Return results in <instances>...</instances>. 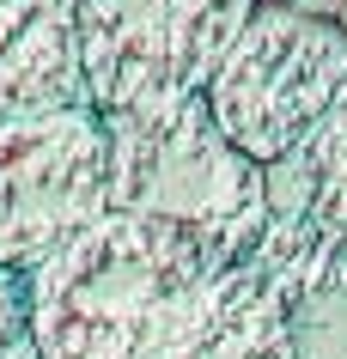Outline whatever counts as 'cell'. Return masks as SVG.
Here are the masks:
<instances>
[{
  "label": "cell",
  "instance_id": "cell-1",
  "mask_svg": "<svg viewBox=\"0 0 347 359\" xmlns=\"http://www.w3.org/2000/svg\"><path fill=\"white\" fill-rule=\"evenodd\" d=\"M219 274L189 231L110 208L31 268V329L43 359H147L195 286Z\"/></svg>",
  "mask_w": 347,
  "mask_h": 359
},
{
  "label": "cell",
  "instance_id": "cell-2",
  "mask_svg": "<svg viewBox=\"0 0 347 359\" xmlns=\"http://www.w3.org/2000/svg\"><path fill=\"white\" fill-rule=\"evenodd\" d=\"M110 134V208L189 231L213 268L244 262L268 226V183L231 147L201 97L104 116Z\"/></svg>",
  "mask_w": 347,
  "mask_h": 359
},
{
  "label": "cell",
  "instance_id": "cell-3",
  "mask_svg": "<svg viewBox=\"0 0 347 359\" xmlns=\"http://www.w3.org/2000/svg\"><path fill=\"white\" fill-rule=\"evenodd\" d=\"M347 92V37L305 6H256L219 55L207 116L250 165H280L323 128Z\"/></svg>",
  "mask_w": 347,
  "mask_h": 359
},
{
  "label": "cell",
  "instance_id": "cell-4",
  "mask_svg": "<svg viewBox=\"0 0 347 359\" xmlns=\"http://www.w3.org/2000/svg\"><path fill=\"white\" fill-rule=\"evenodd\" d=\"M250 13L256 0H74L92 110L122 116L201 97Z\"/></svg>",
  "mask_w": 347,
  "mask_h": 359
},
{
  "label": "cell",
  "instance_id": "cell-5",
  "mask_svg": "<svg viewBox=\"0 0 347 359\" xmlns=\"http://www.w3.org/2000/svg\"><path fill=\"white\" fill-rule=\"evenodd\" d=\"M104 213L110 134L92 104L0 122V268L31 274Z\"/></svg>",
  "mask_w": 347,
  "mask_h": 359
},
{
  "label": "cell",
  "instance_id": "cell-6",
  "mask_svg": "<svg viewBox=\"0 0 347 359\" xmlns=\"http://www.w3.org/2000/svg\"><path fill=\"white\" fill-rule=\"evenodd\" d=\"M147 359H299V341L268 280L231 262L195 286L183 317L165 329V341Z\"/></svg>",
  "mask_w": 347,
  "mask_h": 359
},
{
  "label": "cell",
  "instance_id": "cell-7",
  "mask_svg": "<svg viewBox=\"0 0 347 359\" xmlns=\"http://www.w3.org/2000/svg\"><path fill=\"white\" fill-rule=\"evenodd\" d=\"M86 104L74 0H0V122Z\"/></svg>",
  "mask_w": 347,
  "mask_h": 359
},
{
  "label": "cell",
  "instance_id": "cell-8",
  "mask_svg": "<svg viewBox=\"0 0 347 359\" xmlns=\"http://www.w3.org/2000/svg\"><path fill=\"white\" fill-rule=\"evenodd\" d=\"M262 183H268V213H292L347 250V92L292 158L262 170Z\"/></svg>",
  "mask_w": 347,
  "mask_h": 359
},
{
  "label": "cell",
  "instance_id": "cell-9",
  "mask_svg": "<svg viewBox=\"0 0 347 359\" xmlns=\"http://www.w3.org/2000/svg\"><path fill=\"white\" fill-rule=\"evenodd\" d=\"M287 323H292V341H299V359H347V292L292 304Z\"/></svg>",
  "mask_w": 347,
  "mask_h": 359
},
{
  "label": "cell",
  "instance_id": "cell-10",
  "mask_svg": "<svg viewBox=\"0 0 347 359\" xmlns=\"http://www.w3.org/2000/svg\"><path fill=\"white\" fill-rule=\"evenodd\" d=\"M0 359H43L31 329V274L0 268Z\"/></svg>",
  "mask_w": 347,
  "mask_h": 359
},
{
  "label": "cell",
  "instance_id": "cell-11",
  "mask_svg": "<svg viewBox=\"0 0 347 359\" xmlns=\"http://www.w3.org/2000/svg\"><path fill=\"white\" fill-rule=\"evenodd\" d=\"M305 13H317L323 25H335V31L347 37V0H305Z\"/></svg>",
  "mask_w": 347,
  "mask_h": 359
},
{
  "label": "cell",
  "instance_id": "cell-12",
  "mask_svg": "<svg viewBox=\"0 0 347 359\" xmlns=\"http://www.w3.org/2000/svg\"><path fill=\"white\" fill-rule=\"evenodd\" d=\"M256 6H305V0H256Z\"/></svg>",
  "mask_w": 347,
  "mask_h": 359
}]
</instances>
